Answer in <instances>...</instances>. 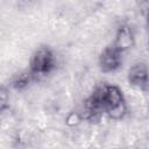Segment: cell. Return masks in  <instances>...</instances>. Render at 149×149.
<instances>
[{
  "label": "cell",
  "mask_w": 149,
  "mask_h": 149,
  "mask_svg": "<svg viewBox=\"0 0 149 149\" xmlns=\"http://www.w3.org/2000/svg\"><path fill=\"white\" fill-rule=\"evenodd\" d=\"M56 66L57 57L55 55V51L48 45H41L30 56L28 70L31 72L36 80L37 78H42L51 73L56 69Z\"/></svg>",
  "instance_id": "6da1fadb"
},
{
  "label": "cell",
  "mask_w": 149,
  "mask_h": 149,
  "mask_svg": "<svg viewBox=\"0 0 149 149\" xmlns=\"http://www.w3.org/2000/svg\"><path fill=\"white\" fill-rule=\"evenodd\" d=\"M122 55L112 44L105 47L98 57L99 69L104 73H112L118 71L122 65Z\"/></svg>",
  "instance_id": "7a4b0ae2"
},
{
  "label": "cell",
  "mask_w": 149,
  "mask_h": 149,
  "mask_svg": "<svg viewBox=\"0 0 149 149\" xmlns=\"http://www.w3.org/2000/svg\"><path fill=\"white\" fill-rule=\"evenodd\" d=\"M134 44H135V34L133 28L127 22H121L115 29L112 45L121 54H125L126 51L130 50L134 47Z\"/></svg>",
  "instance_id": "3957f363"
},
{
  "label": "cell",
  "mask_w": 149,
  "mask_h": 149,
  "mask_svg": "<svg viewBox=\"0 0 149 149\" xmlns=\"http://www.w3.org/2000/svg\"><path fill=\"white\" fill-rule=\"evenodd\" d=\"M127 80L130 86L139 90H147L149 87V68L143 62H136L128 69Z\"/></svg>",
  "instance_id": "277c9868"
},
{
  "label": "cell",
  "mask_w": 149,
  "mask_h": 149,
  "mask_svg": "<svg viewBox=\"0 0 149 149\" xmlns=\"http://www.w3.org/2000/svg\"><path fill=\"white\" fill-rule=\"evenodd\" d=\"M125 95L121 91V88L116 85L112 84H105L104 85V104H105V109L120 105L125 102Z\"/></svg>",
  "instance_id": "5b68a950"
},
{
  "label": "cell",
  "mask_w": 149,
  "mask_h": 149,
  "mask_svg": "<svg viewBox=\"0 0 149 149\" xmlns=\"http://www.w3.org/2000/svg\"><path fill=\"white\" fill-rule=\"evenodd\" d=\"M34 80H35V78H34V76L31 74V72L28 69L27 70H22V71L15 73L10 78V80H9V87L13 88V90H15V91H23Z\"/></svg>",
  "instance_id": "8992f818"
},
{
  "label": "cell",
  "mask_w": 149,
  "mask_h": 149,
  "mask_svg": "<svg viewBox=\"0 0 149 149\" xmlns=\"http://www.w3.org/2000/svg\"><path fill=\"white\" fill-rule=\"evenodd\" d=\"M127 113H128V106H127L126 101L120 105H116V106L105 109V115L109 120H113V121H120V120L125 119Z\"/></svg>",
  "instance_id": "52a82bcc"
},
{
  "label": "cell",
  "mask_w": 149,
  "mask_h": 149,
  "mask_svg": "<svg viewBox=\"0 0 149 149\" xmlns=\"http://www.w3.org/2000/svg\"><path fill=\"white\" fill-rule=\"evenodd\" d=\"M83 122V118L79 113L78 109H73V111H70L66 116H65V125L70 128H74V127H78L80 123Z\"/></svg>",
  "instance_id": "ba28073f"
},
{
  "label": "cell",
  "mask_w": 149,
  "mask_h": 149,
  "mask_svg": "<svg viewBox=\"0 0 149 149\" xmlns=\"http://www.w3.org/2000/svg\"><path fill=\"white\" fill-rule=\"evenodd\" d=\"M7 108H9V87L3 85L0 88V111L3 113Z\"/></svg>",
  "instance_id": "9c48e42d"
},
{
  "label": "cell",
  "mask_w": 149,
  "mask_h": 149,
  "mask_svg": "<svg viewBox=\"0 0 149 149\" xmlns=\"http://www.w3.org/2000/svg\"><path fill=\"white\" fill-rule=\"evenodd\" d=\"M146 20H147V24H148V28H149V8L147 10V15H146Z\"/></svg>",
  "instance_id": "30bf717a"
},
{
  "label": "cell",
  "mask_w": 149,
  "mask_h": 149,
  "mask_svg": "<svg viewBox=\"0 0 149 149\" xmlns=\"http://www.w3.org/2000/svg\"><path fill=\"white\" fill-rule=\"evenodd\" d=\"M148 45H149V38H148Z\"/></svg>",
  "instance_id": "8fae6325"
}]
</instances>
